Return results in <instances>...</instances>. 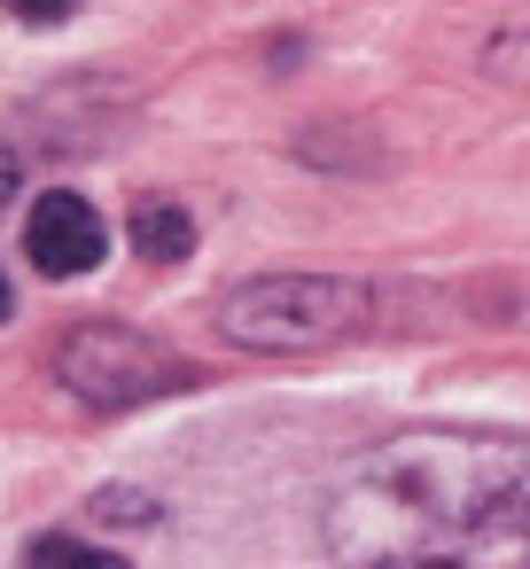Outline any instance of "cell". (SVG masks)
Here are the masks:
<instances>
[{
	"label": "cell",
	"instance_id": "277c9868",
	"mask_svg": "<svg viewBox=\"0 0 530 569\" xmlns=\"http://www.w3.org/2000/svg\"><path fill=\"white\" fill-rule=\"evenodd\" d=\"M102 250H110V234H102V211H94L87 196L56 188V196H40V203H32V219H24V258H32L48 281L94 273V266H102Z\"/></svg>",
	"mask_w": 530,
	"mask_h": 569
},
{
	"label": "cell",
	"instance_id": "3957f363",
	"mask_svg": "<svg viewBox=\"0 0 530 569\" xmlns=\"http://www.w3.org/2000/svg\"><path fill=\"white\" fill-rule=\"evenodd\" d=\"M56 375L71 382V398H87V406H102V413L141 406V398H157V390L180 382V367H172L149 336H133V328H79V336L56 351Z\"/></svg>",
	"mask_w": 530,
	"mask_h": 569
},
{
	"label": "cell",
	"instance_id": "8992f818",
	"mask_svg": "<svg viewBox=\"0 0 530 569\" xmlns=\"http://www.w3.org/2000/svg\"><path fill=\"white\" fill-rule=\"evenodd\" d=\"M87 515H94V522H149V499H141V491H94Z\"/></svg>",
	"mask_w": 530,
	"mask_h": 569
},
{
	"label": "cell",
	"instance_id": "5b68a950",
	"mask_svg": "<svg viewBox=\"0 0 530 569\" xmlns=\"http://www.w3.org/2000/svg\"><path fill=\"white\" fill-rule=\"evenodd\" d=\"M133 250H141L149 266H180V258L196 250V219H188L172 196H141V203H133Z\"/></svg>",
	"mask_w": 530,
	"mask_h": 569
},
{
	"label": "cell",
	"instance_id": "9c48e42d",
	"mask_svg": "<svg viewBox=\"0 0 530 569\" xmlns=\"http://www.w3.org/2000/svg\"><path fill=\"white\" fill-rule=\"evenodd\" d=\"M9 196H17V157H9V141H0V211H9Z\"/></svg>",
	"mask_w": 530,
	"mask_h": 569
},
{
	"label": "cell",
	"instance_id": "ba28073f",
	"mask_svg": "<svg viewBox=\"0 0 530 569\" xmlns=\"http://www.w3.org/2000/svg\"><path fill=\"white\" fill-rule=\"evenodd\" d=\"M9 9H17L24 24H63V17L79 9V0H9Z\"/></svg>",
	"mask_w": 530,
	"mask_h": 569
},
{
	"label": "cell",
	"instance_id": "52a82bcc",
	"mask_svg": "<svg viewBox=\"0 0 530 569\" xmlns=\"http://www.w3.org/2000/svg\"><path fill=\"white\" fill-rule=\"evenodd\" d=\"M32 561H102V546H87V538H40Z\"/></svg>",
	"mask_w": 530,
	"mask_h": 569
},
{
	"label": "cell",
	"instance_id": "7a4b0ae2",
	"mask_svg": "<svg viewBox=\"0 0 530 569\" xmlns=\"http://www.w3.org/2000/svg\"><path fill=\"white\" fill-rule=\"evenodd\" d=\"M359 320H367V289L328 281V273L242 281L219 305V336L242 343V351H320V343H343Z\"/></svg>",
	"mask_w": 530,
	"mask_h": 569
},
{
	"label": "cell",
	"instance_id": "6da1fadb",
	"mask_svg": "<svg viewBox=\"0 0 530 569\" xmlns=\"http://www.w3.org/2000/svg\"><path fill=\"white\" fill-rule=\"evenodd\" d=\"M328 538L336 553H367V561L530 553V437L406 429L336 476Z\"/></svg>",
	"mask_w": 530,
	"mask_h": 569
},
{
	"label": "cell",
	"instance_id": "30bf717a",
	"mask_svg": "<svg viewBox=\"0 0 530 569\" xmlns=\"http://www.w3.org/2000/svg\"><path fill=\"white\" fill-rule=\"evenodd\" d=\"M0 320H9V273H0Z\"/></svg>",
	"mask_w": 530,
	"mask_h": 569
}]
</instances>
